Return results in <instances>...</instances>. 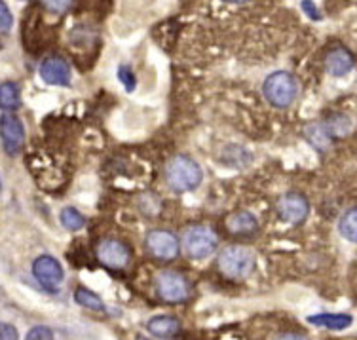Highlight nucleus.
Segmentation results:
<instances>
[{"instance_id": "nucleus-1", "label": "nucleus", "mask_w": 357, "mask_h": 340, "mask_svg": "<svg viewBox=\"0 0 357 340\" xmlns=\"http://www.w3.org/2000/svg\"><path fill=\"white\" fill-rule=\"evenodd\" d=\"M165 181L175 192H190L204 181V171L198 162L188 156H175L165 165Z\"/></svg>"}, {"instance_id": "nucleus-2", "label": "nucleus", "mask_w": 357, "mask_h": 340, "mask_svg": "<svg viewBox=\"0 0 357 340\" xmlns=\"http://www.w3.org/2000/svg\"><path fill=\"white\" fill-rule=\"evenodd\" d=\"M262 94L266 97V101L272 107L278 109H287L293 105L298 94V86H296L295 76L289 75L285 71H278L274 75H270L264 80L262 86Z\"/></svg>"}, {"instance_id": "nucleus-3", "label": "nucleus", "mask_w": 357, "mask_h": 340, "mask_svg": "<svg viewBox=\"0 0 357 340\" xmlns=\"http://www.w3.org/2000/svg\"><path fill=\"white\" fill-rule=\"evenodd\" d=\"M219 270L230 279H245L255 272V253L248 247L232 245L219 255Z\"/></svg>"}, {"instance_id": "nucleus-4", "label": "nucleus", "mask_w": 357, "mask_h": 340, "mask_svg": "<svg viewBox=\"0 0 357 340\" xmlns=\"http://www.w3.org/2000/svg\"><path fill=\"white\" fill-rule=\"evenodd\" d=\"M217 245L219 238L209 226H188L183 234V249L190 259H207L211 253H215Z\"/></svg>"}, {"instance_id": "nucleus-5", "label": "nucleus", "mask_w": 357, "mask_h": 340, "mask_svg": "<svg viewBox=\"0 0 357 340\" xmlns=\"http://www.w3.org/2000/svg\"><path fill=\"white\" fill-rule=\"evenodd\" d=\"M154 289L158 293V297L165 302H185L190 297V283L186 281L183 274L173 272V270H164L156 274L154 278Z\"/></svg>"}, {"instance_id": "nucleus-6", "label": "nucleus", "mask_w": 357, "mask_h": 340, "mask_svg": "<svg viewBox=\"0 0 357 340\" xmlns=\"http://www.w3.org/2000/svg\"><path fill=\"white\" fill-rule=\"evenodd\" d=\"M97 260L110 270H124L131 263L130 247L120 239L105 238L97 244Z\"/></svg>"}, {"instance_id": "nucleus-7", "label": "nucleus", "mask_w": 357, "mask_h": 340, "mask_svg": "<svg viewBox=\"0 0 357 340\" xmlns=\"http://www.w3.org/2000/svg\"><path fill=\"white\" fill-rule=\"evenodd\" d=\"M146 251L151 253L154 259L173 260L178 255V239L169 230H152L144 239Z\"/></svg>"}, {"instance_id": "nucleus-8", "label": "nucleus", "mask_w": 357, "mask_h": 340, "mask_svg": "<svg viewBox=\"0 0 357 340\" xmlns=\"http://www.w3.org/2000/svg\"><path fill=\"white\" fill-rule=\"evenodd\" d=\"M0 137H2V143L4 149L10 156L20 154L25 143V130H23V124L15 114H2L0 118Z\"/></svg>"}, {"instance_id": "nucleus-9", "label": "nucleus", "mask_w": 357, "mask_h": 340, "mask_svg": "<svg viewBox=\"0 0 357 340\" xmlns=\"http://www.w3.org/2000/svg\"><path fill=\"white\" fill-rule=\"evenodd\" d=\"M33 274H35V278L38 279V283H40L44 289H48L50 293L57 291V287L61 286L63 278H65L61 265H59L54 257H50V255H42V257H38V259L35 260V265H33Z\"/></svg>"}, {"instance_id": "nucleus-10", "label": "nucleus", "mask_w": 357, "mask_h": 340, "mask_svg": "<svg viewBox=\"0 0 357 340\" xmlns=\"http://www.w3.org/2000/svg\"><path fill=\"white\" fill-rule=\"evenodd\" d=\"M278 213L283 221H287L291 225H301L303 221H306L310 213L308 200L298 192H289V194L280 198Z\"/></svg>"}, {"instance_id": "nucleus-11", "label": "nucleus", "mask_w": 357, "mask_h": 340, "mask_svg": "<svg viewBox=\"0 0 357 340\" xmlns=\"http://www.w3.org/2000/svg\"><path fill=\"white\" fill-rule=\"evenodd\" d=\"M42 80L54 84V86H69L70 84V67L63 57H48L40 65Z\"/></svg>"}, {"instance_id": "nucleus-12", "label": "nucleus", "mask_w": 357, "mask_h": 340, "mask_svg": "<svg viewBox=\"0 0 357 340\" xmlns=\"http://www.w3.org/2000/svg\"><path fill=\"white\" fill-rule=\"evenodd\" d=\"M354 65L356 59L346 48H335L325 55V68L331 76H346L351 73Z\"/></svg>"}, {"instance_id": "nucleus-13", "label": "nucleus", "mask_w": 357, "mask_h": 340, "mask_svg": "<svg viewBox=\"0 0 357 340\" xmlns=\"http://www.w3.org/2000/svg\"><path fill=\"white\" fill-rule=\"evenodd\" d=\"M227 230L234 236H251L259 230V221L249 211H236L227 219Z\"/></svg>"}, {"instance_id": "nucleus-14", "label": "nucleus", "mask_w": 357, "mask_h": 340, "mask_svg": "<svg viewBox=\"0 0 357 340\" xmlns=\"http://www.w3.org/2000/svg\"><path fill=\"white\" fill-rule=\"evenodd\" d=\"M146 329L152 337H158V339L169 340L173 337H177L181 331V321L173 316H154L152 320H149Z\"/></svg>"}, {"instance_id": "nucleus-15", "label": "nucleus", "mask_w": 357, "mask_h": 340, "mask_svg": "<svg viewBox=\"0 0 357 340\" xmlns=\"http://www.w3.org/2000/svg\"><path fill=\"white\" fill-rule=\"evenodd\" d=\"M308 321L316 327H325L331 331H342L346 327H350L354 320L348 313H317V316H310Z\"/></svg>"}, {"instance_id": "nucleus-16", "label": "nucleus", "mask_w": 357, "mask_h": 340, "mask_svg": "<svg viewBox=\"0 0 357 340\" xmlns=\"http://www.w3.org/2000/svg\"><path fill=\"white\" fill-rule=\"evenodd\" d=\"M21 105V94L15 82L0 84V109L15 110Z\"/></svg>"}, {"instance_id": "nucleus-17", "label": "nucleus", "mask_w": 357, "mask_h": 340, "mask_svg": "<svg viewBox=\"0 0 357 340\" xmlns=\"http://www.w3.org/2000/svg\"><path fill=\"white\" fill-rule=\"evenodd\" d=\"M338 230L344 239H348L351 244H357V207L348 209L338 223Z\"/></svg>"}, {"instance_id": "nucleus-18", "label": "nucleus", "mask_w": 357, "mask_h": 340, "mask_svg": "<svg viewBox=\"0 0 357 340\" xmlns=\"http://www.w3.org/2000/svg\"><path fill=\"white\" fill-rule=\"evenodd\" d=\"M304 135L308 137L310 143L314 145L317 150L327 149L331 145V139H333V137L329 135V131L325 130L323 124H312V126H308V128L304 130Z\"/></svg>"}, {"instance_id": "nucleus-19", "label": "nucleus", "mask_w": 357, "mask_h": 340, "mask_svg": "<svg viewBox=\"0 0 357 340\" xmlns=\"http://www.w3.org/2000/svg\"><path fill=\"white\" fill-rule=\"evenodd\" d=\"M75 300L84 308H89V310H96V312H103L105 302L101 300L99 295H96L93 291H89L86 287H78L75 293Z\"/></svg>"}, {"instance_id": "nucleus-20", "label": "nucleus", "mask_w": 357, "mask_h": 340, "mask_svg": "<svg viewBox=\"0 0 357 340\" xmlns=\"http://www.w3.org/2000/svg\"><path fill=\"white\" fill-rule=\"evenodd\" d=\"M59 219H61V225L67 228V230H80L84 225H86V217H84L82 213L78 209H75V207H65V209L61 211V215H59Z\"/></svg>"}, {"instance_id": "nucleus-21", "label": "nucleus", "mask_w": 357, "mask_h": 340, "mask_svg": "<svg viewBox=\"0 0 357 340\" xmlns=\"http://www.w3.org/2000/svg\"><path fill=\"white\" fill-rule=\"evenodd\" d=\"M323 126H325V130L329 131L331 137H344L348 135L351 130V122L346 116H333Z\"/></svg>"}, {"instance_id": "nucleus-22", "label": "nucleus", "mask_w": 357, "mask_h": 340, "mask_svg": "<svg viewBox=\"0 0 357 340\" xmlns=\"http://www.w3.org/2000/svg\"><path fill=\"white\" fill-rule=\"evenodd\" d=\"M116 75H118V80L122 82L124 84V88L126 91H133L135 89V75H133V71H131L128 65H120L116 71Z\"/></svg>"}, {"instance_id": "nucleus-23", "label": "nucleus", "mask_w": 357, "mask_h": 340, "mask_svg": "<svg viewBox=\"0 0 357 340\" xmlns=\"http://www.w3.org/2000/svg\"><path fill=\"white\" fill-rule=\"evenodd\" d=\"M14 25V17H12V12L8 10L6 2L0 0V33L6 34L10 33V29Z\"/></svg>"}, {"instance_id": "nucleus-24", "label": "nucleus", "mask_w": 357, "mask_h": 340, "mask_svg": "<svg viewBox=\"0 0 357 340\" xmlns=\"http://www.w3.org/2000/svg\"><path fill=\"white\" fill-rule=\"evenodd\" d=\"M25 340H54V331L44 325L33 327L25 337Z\"/></svg>"}, {"instance_id": "nucleus-25", "label": "nucleus", "mask_w": 357, "mask_h": 340, "mask_svg": "<svg viewBox=\"0 0 357 340\" xmlns=\"http://www.w3.org/2000/svg\"><path fill=\"white\" fill-rule=\"evenodd\" d=\"M42 4L46 10L54 12V14H63L65 10H69L73 0H42Z\"/></svg>"}, {"instance_id": "nucleus-26", "label": "nucleus", "mask_w": 357, "mask_h": 340, "mask_svg": "<svg viewBox=\"0 0 357 340\" xmlns=\"http://www.w3.org/2000/svg\"><path fill=\"white\" fill-rule=\"evenodd\" d=\"M0 340H20V333L10 323H0Z\"/></svg>"}, {"instance_id": "nucleus-27", "label": "nucleus", "mask_w": 357, "mask_h": 340, "mask_svg": "<svg viewBox=\"0 0 357 340\" xmlns=\"http://www.w3.org/2000/svg\"><path fill=\"white\" fill-rule=\"evenodd\" d=\"M303 10L312 17V20H321V15H319V12H317V8L314 6L312 0H303Z\"/></svg>"}, {"instance_id": "nucleus-28", "label": "nucleus", "mask_w": 357, "mask_h": 340, "mask_svg": "<svg viewBox=\"0 0 357 340\" xmlns=\"http://www.w3.org/2000/svg\"><path fill=\"white\" fill-rule=\"evenodd\" d=\"M274 340H308L304 334H296V333H285L280 334V337H275Z\"/></svg>"}, {"instance_id": "nucleus-29", "label": "nucleus", "mask_w": 357, "mask_h": 340, "mask_svg": "<svg viewBox=\"0 0 357 340\" xmlns=\"http://www.w3.org/2000/svg\"><path fill=\"white\" fill-rule=\"evenodd\" d=\"M227 2H234V4H240V2H248V0H227Z\"/></svg>"}]
</instances>
